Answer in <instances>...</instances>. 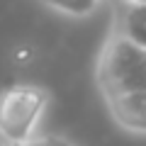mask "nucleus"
I'll list each match as a JSON object with an SVG mask.
<instances>
[{
  "label": "nucleus",
  "instance_id": "1",
  "mask_svg": "<svg viewBox=\"0 0 146 146\" xmlns=\"http://www.w3.org/2000/svg\"><path fill=\"white\" fill-rule=\"evenodd\" d=\"M95 85L102 100L146 90V49L110 25L95 56Z\"/></svg>",
  "mask_w": 146,
  "mask_h": 146
},
{
  "label": "nucleus",
  "instance_id": "2",
  "mask_svg": "<svg viewBox=\"0 0 146 146\" xmlns=\"http://www.w3.org/2000/svg\"><path fill=\"white\" fill-rule=\"evenodd\" d=\"M51 93L42 85L17 83L0 93V144L17 146L39 134Z\"/></svg>",
  "mask_w": 146,
  "mask_h": 146
},
{
  "label": "nucleus",
  "instance_id": "3",
  "mask_svg": "<svg viewBox=\"0 0 146 146\" xmlns=\"http://www.w3.org/2000/svg\"><path fill=\"white\" fill-rule=\"evenodd\" d=\"M110 119L129 136H146V90L102 100Z\"/></svg>",
  "mask_w": 146,
  "mask_h": 146
},
{
  "label": "nucleus",
  "instance_id": "4",
  "mask_svg": "<svg viewBox=\"0 0 146 146\" xmlns=\"http://www.w3.org/2000/svg\"><path fill=\"white\" fill-rule=\"evenodd\" d=\"M110 25L127 39L146 49V3H117L115 0Z\"/></svg>",
  "mask_w": 146,
  "mask_h": 146
},
{
  "label": "nucleus",
  "instance_id": "5",
  "mask_svg": "<svg viewBox=\"0 0 146 146\" xmlns=\"http://www.w3.org/2000/svg\"><path fill=\"white\" fill-rule=\"evenodd\" d=\"M39 3L56 15L71 17V20H85V17H93L107 0H39Z\"/></svg>",
  "mask_w": 146,
  "mask_h": 146
},
{
  "label": "nucleus",
  "instance_id": "6",
  "mask_svg": "<svg viewBox=\"0 0 146 146\" xmlns=\"http://www.w3.org/2000/svg\"><path fill=\"white\" fill-rule=\"evenodd\" d=\"M17 146H76V144L58 134H36L34 139L25 141V144H17Z\"/></svg>",
  "mask_w": 146,
  "mask_h": 146
},
{
  "label": "nucleus",
  "instance_id": "7",
  "mask_svg": "<svg viewBox=\"0 0 146 146\" xmlns=\"http://www.w3.org/2000/svg\"><path fill=\"white\" fill-rule=\"evenodd\" d=\"M117 3H146V0H117Z\"/></svg>",
  "mask_w": 146,
  "mask_h": 146
}]
</instances>
